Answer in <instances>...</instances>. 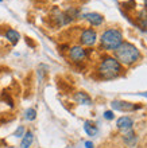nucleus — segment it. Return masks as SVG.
Instances as JSON below:
<instances>
[{
	"mask_svg": "<svg viewBox=\"0 0 147 148\" xmlns=\"http://www.w3.org/2000/svg\"><path fill=\"white\" fill-rule=\"evenodd\" d=\"M96 73L99 75V78L101 79H113V78H117L119 75H121L123 73V66L119 63L115 57L112 55H104L101 61L97 65Z\"/></svg>",
	"mask_w": 147,
	"mask_h": 148,
	"instance_id": "1",
	"label": "nucleus"
},
{
	"mask_svg": "<svg viewBox=\"0 0 147 148\" xmlns=\"http://www.w3.org/2000/svg\"><path fill=\"white\" fill-rule=\"evenodd\" d=\"M113 57L119 61L121 66H132L134 63H136L142 58V54L135 45L123 40V43L113 51Z\"/></svg>",
	"mask_w": 147,
	"mask_h": 148,
	"instance_id": "2",
	"label": "nucleus"
},
{
	"mask_svg": "<svg viewBox=\"0 0 147 148\" xmlns=\"http://www.w3.org/2000/svg\"><path fill=\"white\" fill-rule=\"evenodd\" d=\"M101 47L107 51H115L123 43V32L119 28H107L100 36Z\"/></svg>",
	"mask_w": 147,
	"mask_h": 148,
	"instance_id": "3",
	"label": "nucleus"
},
{
	"mask_svg": "<svg viewBox=\"0 0 147 148\" xmlns=\"http://www.w3.org/2000/svg\"><path fill=\"white\" fill-rule=\"evenodd\" d=\"M68 55H69V59L73 63H81V62H84L86 59V57H88V51H86L81 45H74V46L69 47Z\"/></svg>",
	"mask_w": 147,
	"mask_h": 148,
	"instance_id": "4",
	"label": "nucleus"
},
{
	"mask_svg": "<svg viewBox=\"0 0 147 148\" xmlns=\"http://www.w3.org/2000/svg\"><path fill=\"white\" fill-rule=\"evenodd\" d=\"M80 43L81 46H95V43L97 42V32L93 30V28H84L80 34Z\"/></svg>",
	"mask_w": 147,
	"mask_h": 148,
	"instance_id": "5",
	"label": "nucleus"
},
{
	"mask_svg": "<svg viewBox=\"0 0 147 148\" xmlns=\"http://www.w3.org/2000/svg\"><path fill=\"white\" fill-rule=\"evenodd\" d=\"M111 106H112V110H119V112H131V110L139 109V105H135L132 102L128 101H120V100H115V101L111 102Z\"/></svg>",
	"mask_w": 147,
	"mask_h": 148,
	"instance_id": "6",
	"label": "nucleus"
},
{
	"mask_svg": "<svg viewBox=\"0 0 147 148\" xmlns=\"http://www.w3.org/2000/svg\"><path fill=\"white\" fill-rule=\"evenodd\" d=\"M116 127L117 129H120L121 132H127V131H131L132 127H134V120L128 116H121L117 119L116 121Z\"/></svg>",
	"mask_w": 147,
	"mask_h": 148,
	"instance_id": "7",
	"label": "nucleus"
},
{
	"mask_svg": "<svg viewBox=\"0 0 147 148\" xmlns=\"http://www.w3.org/2000/svg\"><path fill=\"white\" fill-rule=\"evenodd\" d=\"M84 19H85L90 26H93V27H99V26H101V24L104 23L103 15L97 14V12H88V14L84 15Z\"/></svg>",
	"mask_w": 147,
	"mask_h": 148,
	"instance_id": "8",
	"label": "nucleus"
},
{
	"mask_svg": "<svg viewBox=\"0 0 147 148\" xmlns=\"http://www.w3.org/2000/svg\"><path fill=\"white\" fill-rule=\"evenodd\" d=\"M73 100L77 102V104H80V105H85V106L92 105V98H90V96H89L88 93H85V92H77V93H74Z\"/></svg>",
	"mask_w": 147,
	"mask_h": 148,
	"instance_id": "9",
	"label": "nucleus"
},
{
	"mask_svg": "<svg viewBox=\"0 0 147 148\" xmlns=\"http://www.w3.org/2000/svg\"><path fill=\"white\" fill-rule=\"evenodd\" d=\"M135 24L142 30V31L147 32V10H143V11L139 12V15L136 18Z\"/></svg>",
	"mask_w": 147,
	"mask_h": 148,
	"instance_id": "10",
	"label": "nucleus"
},
{
	"mask_svg": "<svg viewBox=\"0 0 147 148\" xmlns=\"http://www.w3.org/2000/svg\"><path fill=\"white\" fill-rule=\"evenodd\" d=\"M123 141L128 147H134L136 144V141H138V137H136L135 132L134 131H127V132H123Z\"/></svg>",
	"mask_w": 147,
	"mask_h": 148,
	"instance_id": "11",
	"label": "nucleus"
},
{
	"mask_svg": "<svg viewBox=\"0 0 147 148\" xmlns=\"http://www.w3.org/2000/svg\"><path fill=\"white\" fill-rule=\"evenodd\" d=\"M32 143H34V133L31 132V131H27V132L23 135V137H22L20 148H30Z\"/></svg>",
	"mask_w": 147,
	"mask_h": 148,
	"instance_id": "12",
	"label": "nucleus"
},
{
	"mask_svg": "<svg viewBox=\"0 0 147 148\" xmlns=\"http://www.w3.org/2000/svg\"><path fill=\"white\" fill-rule=\"evenodd\" d=\"M6 38H7L12 45H16L20 39V34L16 31V30H14V28H8L7 31H6Z\"/></svg>",
	"mask_w": 147,
	"mask_h": 148,
	"instance_id": "13",
	"label": "nucleus"
},
{
	"mask_svg": "<svg viewBox=\"0 0 147 148\" xmlns=\"http://www.w3.org/2000/svg\"><path fill=\"white\" fill-rule=\"evenodd\" d=\"M84 131L86 132L88 136H96L97 133H99V128L93 124L92 121H85L84 123Z\"/></svg>",
	"mask_w": 147,
	"mask_h": 148,
	"instance_id": "14",
	"label": "nucleus"
},
{
	"mask_svg": "<svg viewBox=\"0 0 147 148\" xmlns=\"http://www.w3.org/2000/svg\"><path fill=\"white\" fill-rule=\"evenodd\" d=\"M24 119L27 121H34L35 119H37V110H35L34 108L26 109V112H24Z\"/></svg>",
	"mask_w": 147,
	"mask_h": 148,
	"instance_id": "15",
	"label": "nucleus"
},
{
	"mask_svg": "<svg viewBox=\"0 0 147 148\" xmlns=\"http://www.w3.org/2000/svg\"><path fill=\"white\" fill-rule=\"evenodd\" d=\"M26 133V129H24L23 125H19L18 128H16V131L14 132V136L15 137H23V135Z\"/></svg>",
	"mask_w": 147,
	"mask_h": 148,
	"instance_id": "16",
	"label": "nucleus"
},
{
	"mask_svg": "<svg viewBox=\"0 0 147 148\" xmlns=\"http://www.w3.org/2000/svg\"><path fill=\"white\" fill-rule=\"evenodd\" d=\"M103 116H104L105 120H109V121H111V120H113V117H115V114H113V110H105Z\"/></svg>",
	"mask_w": 147,
	"mask_h": 148,
	"instance_id": "17",
	"label": "nucleus"
},
{
	"mask_svg": "<svg viewBox=\"0 0 147 148\" xmlns=\"http://www.w3.org/2000/svg\"><path fill=\"white\" fill-rule=\"evenodd\" d=\"M85 148H95V144L92 141H85Z\"/></svg>",
	"mask_w": 147,
	"mask_h": 148,
	"instance_id": "18",
	"label": "nucleus"
},
{
	"mask_svg": "<svg viewBox=\"0 0 147 148\" xmlns=\"http://www.w3.org/2000/svg\"><path fill=\"white\" fill-rule=\"evenodd\" d=\"M144 10H147V0H144Z\"/></svg>",
	"mask_w": 147,
	"mask_h": 148,
	"instance_id": "19",
	"label": "nucleus"
},
{
	"mask_svg": "<svg viewBox=\"0 0 147 148\" xmlns=\"http://www.w3.org/2000/svg\"><path fill=\"white\" fill-rule=\"evenodd\" d=\"M0 1H3V0H0Z\"/></svg>",
	"mask_w": 147,
	"mask_h": 148,
	"instance_id": "20",
	"label": "nucleus"
}]
</instances>
